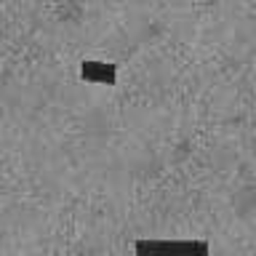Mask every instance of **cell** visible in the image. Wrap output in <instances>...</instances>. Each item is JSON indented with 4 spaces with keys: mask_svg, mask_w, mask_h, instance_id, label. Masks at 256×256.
Masks as SVG:
<instances>
[{
    "mask_svg": "<svg viewBox=\"0 0 256 256\" xmlns=\"http://www.w3.org/2000/svg\"><path fill=\"white\" fill-rule=\"evenodd\" d=\"M134 251L147 256V254H179V256H206L208 243L206 240H136Z\"/></svg>",
    "mask_w": 256,
    "mask_h": 256,
    "instance_id": "6da1fadb",
    "label": "cell"
},
{
    "mask_svg": "<svg viewBox=\"0 0 256 256\" xmlns=\"http://www.w3.org/2000/svg\"><path fill=\"white\" fill-rule=\"evenodd\" d=\"M80 78L86 83H94V86H115L118 83V67L110 62H96V59H88L80 64Z\"/></svg>",
    "mask_w": 256,
    "mask_h": 256,
    "instance_id": "7a4b0ae2",
    "label": "cell"
}]
</instances>
